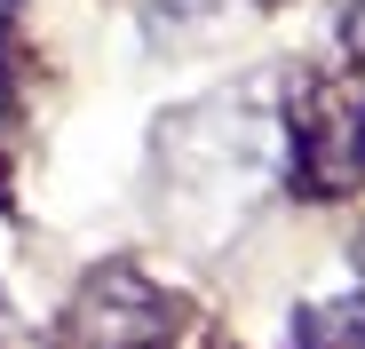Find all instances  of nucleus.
<instances>
[{"mask_svg":"<svg viewBox=\"0 0 365 349\" xmlns=\"http://www.w3.org/2000/svg\"><path fill=\"white\" fill-rule=\"evenodd\" d=\"M349 40L365 48V0H357V9H349Z\"/></svg>","mask_w":365,"mask_h":349,"instance_id":"nucleus-3","label":"nucleus"},{"mask_svg":"<svg viewBox=\"0 0 365 349\" xmlns=\"http://www.w3.org/2000/svg\"><path fill=\"white\" fill-rule=\"evenodd\" d=\"M302 183L310 191H349L365 183V103L349 88H326L302 120Z\"/></svg>","mask_w":365,"mask_h":349,"instance_id":"nucleus-2","label":"nucleus"},{"mask_svg":"<svg viewBox=\"0 0 365 349\" xmlns=\"http://www.w3.org/2000/svg\"><path fill=\"white\" fill-rule=\"evenodd\" d=\"M167 325H175L167 294H151L135 270L88 278V294H80V310H72V333H80L88 349H135V341H159Z\"/></svg>","mask_w":365,"mask_h":349,"instance_id":"nucleus-1","label":"nucleus"}]
</instances>
